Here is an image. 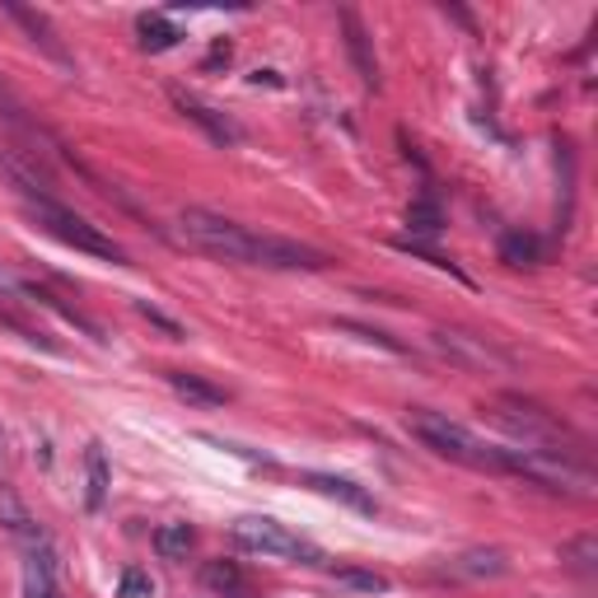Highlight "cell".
<instances>
[{"mask_svg":"<svg viewBox=\"0 0 598 598\" xmlns=\"http://www.w3.org/2000/svg\"><path fill=\"white\" fill-rule=\"evenodd\" d=\"M6 14L14 19V24H24L29 29V38L38 42V48L42 52H48L52 61H61V65H71V57H65V48H61V42H57V33H52V24H48V19H42L38 10H24V6H6Z\"/></svg>","mask_w":598,"mask_h":598,"instance_id":"7c38bea8","label":"cell"},{"mask_svg":"<svg viewBox=\"0 0 598 598\" xmlns=\"http://www.w3.org/2000/svg\"><path fill=\"white\" fill-rule=\"evenodd\" d=\"M435 346L445 351L449 361L468 365V369H486V365H509L505 351H496L486 337H473V332H435Z\"/></svg>","mask_w":598,"mask_h":598,"instance_id":"8992f818","label":"cell"},{"mask_svg":"<svg viewBox=\"0 0 598 598\" xmlns=\"http://www.w3.org/2000/svg\"><path fill=\"white\" fill-rule=\"evenodd\" d=\"M304 486H314L318 496L346 500L351 509H365V515H374V509H379V505H374V496H365L361 486H356V482H346V477H332V473H308V477H304Z\"/></svg>","mask_w":598,"mask_h":598,"instance_id":"8fae6325","label":"cell"},{"mask_svg":"<svg viewBox=\"0 0 598 598\" xmlns=\"http://www.w3.org/2000/svg\"><path fill=\"white\" fill-rule=\"evenodd\" d=\"M491 416L496 426L509 430L519 439V449H543V454H566V458H580V439L570 435V426L561 416H551L547 407L528 403L519 393H500L491 397Z\"/></svg>","mask_w":598,"mask_h":598,"instance_id":"3957f363","label":"cell"},{"mask_svg":"<svg viewBox=\"0 0 598 598\" xmlns=\"http://www.w3.org/2000/svg\"><path fill=\"white\" fill-rule=\"evenodd\" d=\"M196 547V534L192 524H164L160 534H154V551H160L164 561H187V551Z\"/></svg>","mask_w":598,"mask_h":598,"instance_id":"ac0fdd59","label":"cell"},{"mask_svg":"<svg viewBox=\"0 0 598 598\" xmlns=\"http://www.w3.org/2000/svg\"><path fill=\"white\" fill-rule=\"evenodd\" d=\"M561 561H566V570L594 580V575H598V538H594V534H580L575 543H566V547H561Z\"/></svg>","mask_w":598,"mask_h":598,"instance_id":"ffe728a7","label":"cell"},{"mask_svg":"<svg viewBox=\"0 0 598 598\" xmlns=\"http://www.w3.org/2000/svg\"><path fill=\"white\" fill-rule=\"evenodd\" d=\"M19 295H24L29 300V291H24V281H14L6 267H0V300H19Z\"/></svg>","mask_w":598,"mask_h":598,"instance_id":"cb8c5ba5","label":"cell"},{"mask_svg":"<svg viewBox=\"0 0 598 598\" xmlns=\"http://www.w3.org/2000/svg\"><path fill=\"white\" fill-rule=\"evenodd\" d=\"M24 598H65L57 585V566H52V551L48 547H29V561H24Z\"/></svg>","mask_w":598,"mask_h":598,"instance_id":"9c48e42d","label":"cell"},{"mask_svg":"<svg viewBox=\"0 0 598 598\" xmlns=\"http://www.w3.org/2000/svg\"><path fill=\"white\" fill-rule=\"evenodd\" d=\"M179 108H183V118H192L196 126H206V136H211V141H220V145H239V141H243V131H239L225 113H215V108H206L202 99L179 94Z\"/></svg>","mask_w":598,"mask_h":598,"instance_id":"30bf717a","label":"cell"},{"mask_svg":"<svg viewBox=\"0 0 598 598\" xmlns=\"http://www.w3.org/2000/svg\"><path fill=\"white\" fill-rule=\"evenodd\" d=\"M500 257L509 262V267H538V262L547 257V249H543V239H538V234L509 230V234L500 239Z\"/></svg>","mask_w":598,"mask_h":598,"instance_id":"5bb4252c","label":"cell"},{"mask_svg":"<svg viewBox=\"0 0 598 598\" xmlns=\"http://www.w3.org/2000/svg\"><path fill=\"white\" fill-rule=\"evenodd\" d=\"M169 388L179 393L187 407H225L230 403V393L220 384L202 379V374H187V369H169Z\"/></svg>","mask_w":598,"mask_h":598,"instance_id":"ba28073f","label":"cell"},{"mask_svg":"<svg viewBox=\"0 0 598 598\" xmlns=\"http://www.w3.org/2000/svg\"><path fill=\"white\" fill-rule=\"evenodd\" d=\"M154 594V580L145 570H126L122 575V585H118V598H150Z\"/></svg>","mask_w":598,"mask_h":598,"instance_id":"7402d4cb","label":"cell"},{"mask_svg":"<svg viewBox=\"0 0 598 598\" xmlns=\"http://www.w3.org/2000/svg\"><path fill=\"white\" fill-rule=\"evenodd\" d=\"M24 211H29V220H33L42 234H52L57 243H65V249L90 253V257H103V262H126L122 243H113L99 225H90L84 215L65 211L57 196H24Z\"/></svg>","mask_w":598,"mask_h":598,"instance_id":"277c9868","label":"cell"},{"mask_svg":"<svg viewBox=\"0 0 598 598\" xmlns=\"http://www.w3.org/2000/svg\"><path fill=\"white\" fill-rule=\"evenodd\" d=\"M342 29H346V52L356 61V75L365 90H379V61H374V48H369V33L361 24L356 10H342Z\"/></svg>","mask_w":598,"mask_h":598,"instance_id":"52a82bcc","label":"cell"},{"mask_svg":"<svg viewBox=\"0 0 598 598\" xmlns=\"http://www.w3.org/2000/svg\"><path fill=\"white\" fill-rule=\"evenodd\" d=\"M234 543L243 551H257V557H272V561H300V566H318L323 561V551L314 543L291 534V528L267 519V515H243L234 524Z\"/></svg>","mask_w":598,"mask_h":598,"instance_id":"5b68a950","label":"cell"},{"mask_svg":"<svg viewBox=\"0 0 598 598\" xmlns=\"http://www.w3.org/2000/svg\"><path fill=\"white\" fill-rule=\"evenodd\" d=\"M84 482H90L84 486V505L99 509L108 500V486H113V477H108V454L99 439H90V449H84Z\"/></svg>","mask_w":598,"mask_h":598,"instance_id":"4fadbf2b","label":"cell"},{"mask_svg":"<svg viewBox=\"0 0 598 598\" xmlns=\"http://www.w3.org/2000/svg\"><path fill=\"white\" fill-rule=\"evenodd\" d=\"M407 230L416 239H435L439 230H445V211H439L435 196H416V202L407 206Z\"/></svg>","mask_w":598,"mask_h":598,"instance_id":"e0dca14e","label":"cell"},{"mask_svg":"<svg viewBox=\"0 0 598 598\" xmlns=\"http://www.w3.org/2000/svg\"><path fill=\"white\" fill-rule=\"evenodd\" d=\"M136 308H141V314H145V318H150V323H160V327H164V332H169V337H183V327H179V323H173V318H169V314H160V308H154V304H150V300H141V304H136Z\"/></svg>","mask_w":598,"mask_h":598,"instance_id":"603a6c76","label":"cell"},{"mask_svg":"<svg viewBox=\"0 0 598 598\" xmlns=\"http://www.w3.org/2000/svg\"><path fill=\"white\" fill-rule=\"evenodd\" d=\"M454 575H473V580H482V575H505V551L500 547H473V551H463V557L449 561Z\"/></svg>","mask_w":598,"mask_h":598,"instance_id":"9a60e30c","label":"cell"},{"mask_svg":"<svg viewBox=\"0 0 598 598\" xmlns=\"http://www.w3.org/2000/svg\"><path fill=\"white\" fill-rule=\"evenodd\" d=\"M332 580L346 585V589H361V594H388L393 580L379 570H356V566H342V570H332Z\"/></svg>","mask_w":598,"mask_h":598,"instance_id":"44dd1931","label":"cell"},{"mask_svg":"<svg viewBox=\"0 0 598 598\" xmlns=\"http://www.w3.org/2000/svg\"><path fill=\"white\" fill-rule=\"evenodd\" d=\"M136 33H141V48H145V52H169L173 42L183 38L179 24H173V19H164V14H141Z\"/></svg>","mask_w":598,"mask_h":598,"instance_id":"2e32d148","label":"cell"},{"mask_svg":"<svg viewBox=\"0 0 598 598\" xmlns=\"http://www.w3.org/2000/svg\"><path fill=\"white\" fill-rule=\"evenodd\" d=\"M179 230L192 249H202L220 262H243V267H272V272H318L327 267V253L308 249L300 239L281 234H257L249 225H239L230 215H215L206 206H187L179 215Z\"/></svg>","mask_w":598,"mask_h":598,"instance_id":"6da1fadb","label":"cell"},{"mask_svg":"<svg viewBox=\"0 0 598 598\" xmlns=\"http://www.w3.org/2000/svg\"><path fill=\"white\" fill-rule=\"evenodd\" d=\"M202 580H206V589H215V594H225V598H239L243 589H249V580H243V570H239V561H206V570H202Z\"/></svg>","mask_w":598,"mask_h":598,"instance_id":"d6986e66","label":"cell"},{"mask_svg":"<svg viewBox=\"0 0 598 598\" xmlns=\"http://www.w3.org/2000/svg\"><path fill=\"white\" fill-rule=\"evenodd\" d=\"M407 426H412V435L420 439V445H426L430 454H439V458L463 463V468H473V473H505L500 468V445H486L482 435H473L463 420H454L445 412L412 407Z\"/></svg>","mask_w":598,"mask_h":598,"instance_id":"7a4b0ae2","label":"cell"}]
</instances>
